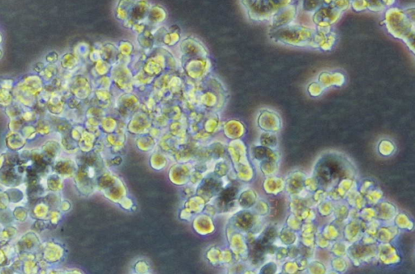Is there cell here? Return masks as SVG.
I'll return each instance as SVG.
<instances>
[{
    "instance_id": "6da1fadb",
    "label": "cell",
    "mask_w": 415,
    "mask_h": 274,
    "mask_svg": "<svg viewBox=\"0 0 415 274\" xmlns=\"http://www.w3.org/2000/svg\"><path fill=\"white\" fill-rule=\"evenodd\" d=\"M260 140L262 144L266 147H275L278 144V139L274 133H263Z\"/></svg>"
},
{
    "instance_id": "7a4b0ae2",
    "label": "cell",
    "mask_w": 415,
    "mask_h": 274,
    "mask_svg": "<svg viewBox=\"0 0 415 274\" xmlns=\"http://www.w3.org/2000/svg\"><path fill=\"white\" fill-rule=\"evenodd\" d=\"M1 40H2V38H1V34H0V42H1Z\"/></svg>"
}]
</instances>
